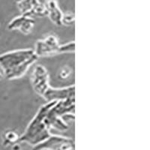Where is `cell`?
Here are the masks:
<instances>
[{
	"label": "cell",
	"instance_id": "cell-1",
	"mask_svg": "<svg viewBox=\"0 0 150 150\" xmlns=\"http://www.w3.org/2000/svg\"><path fill=\"white\" fill-rule=\"evenodd\" d=\"M37 59L33 50H16L0 55V66L8 80H16L22 77Z\"/></svg>",
	"mask_w": 150,
	"mask_h": 150
},
{
	"label": "cell",
	"instance_id": "cell-2",
	"mask_svg": "<svg viewBox=\"0 0 150 150\" xmlns=\"http://www.w3.org/2000/svg\"><path fill=\"white\" fill-rule=\"evenodd\" d=\"M56 102L48 101L47 104L41 106L35 116L29 123L23 134L20 136L19 143H26L33 146H35L51 135L50 128L46 123V116L48 111Z\"/></svg>",
	"mask_w": 150,
	"mask_h": 150
},
{
	"label": "cell",
	"instance_id": "cell-3",
	"mask_svg": "<svg viewBox=\"0 0 150 150\" xmlns=\"http://www.w3.org/2000/svg\"><path fill=\"white\" fill-rule=\"evenodd\" d=\"M73 139L59 135H50L42 143L33 146V150H74Z\"/></svg>",
	"mask_w": 150,
	"mask_h": 150
},
{
	"label": "cell",
	"instance_id": "cell-4",
	"mask_svg": "<svg viewBox=\"0 0 150 150\" xmlns=\"http://www.w3.org/2000/svg\"><path fill=\"white\" fill-rule=\"evenodd\" d=\"M21 15L33 17L47 15L45 0H15Z\"/></svg>",
	"mask_w": 150,
	"mask_h": 150
},
{
	"label": "cell",
	"instance_id": "cell-5",
	"mask_svg": "<svg viewBox=\"0 0 150 150\" xmlns=\"http://www.w3.org/2000/svg\"><path fill=\"white\" fill-rule=\"evenodd\" d=\"M60 44L58 38L53 35L47 36L45 39L38 40L35 44L34 53L37 57L59 54Z\"/></svg>",
	"mask_w": 150,
	"mask_h": 150
},
{
	"label": "cell",
	"instance_id": "cell-6",
	"mask_svg": "<svg viewBox=\"0 0 150 150\" xmlns=\"http://www.w3.org/2000/svg\"><path fill=\"white\" fill-rule=\"evenodd\" d=\"M32 86L38 96H44L50 87L49 74L44 65H38L32 73Z\"/></svg>",
	"mask_w": 150,
	"mask_h": 150
},
{
	"label": "cell",
	"instance_id": "cell-7",
	"mask_svg": "<svg viewBox=\"0 0 150 150\" xmlns=\"http://www.w3.org/2000/svg\"><path fill=\"white\" fill-rule=\"evenodd\" d=\"M43 98L47 101V102L63 101L68 98H75V87L74 85L64 88H53L50 86Z\"/></svg>",
	"mask_w": 150,
	"mask_h": 150
},
{
	"label": "cell",
	"instance_id": "cell-8",
	"mask_svg": "<svg viewBox=\"0 0 150 150\" xmlns=\"http://www.w3.org/2000/svg\"><path fill=\"white\" fill-rule=\"evenodd\" d=\"M35 26V21L33 17L21 15L15 17L8 25L10 30H19L23 34L28 35L32 32Z\"/></svg>",
	"mask_w": 150,
	"mask_h": 150
},
{
	"label": "cell",
	"instance_id": "cell-9",
	"mask_svg": "<svg viewBox=\"0 0 150 150\" xmlns=\"http://www.w3.org/2000/svg\"><path fill=\"white\" fill-rule=\"evenodd\" d=\"M74 110L75 98H71L63 101H56L49 112L54 116L62 118L67 114H74Z\"/></svg>",
	"mask_w": 150,
	"mask_h": 150
},
{
	"label": "cell",
	"instance_id": "cell-10",
	"mask_svg": "<svg viewBox=\"0 0 150 150\" xmlns=\"http://www.w3.org/2000/svg\"><path fill=\"white\" fill-rule=\"evenodd\" d=\"M47 15L56 26H61L62 19L63 13L59 7L58 3L56 0H48L46 1Z\"/></svg>",
	"mask_w": 150,
	"mask_h": 150
},
{
	"label": "cell",
	"instance_id": "cell-11",
	"mask_svg": "<svg viewBox=\"0 0 150 150\" xmlns=\"http://www.w3.org/2000/svg\"><path fill=\"white\" fill-rule=\"evenodd\" d=\"M20 135L12 130H7L2 134V143L5 146H14L19 143Z\"/></svg>",
	"mask_w": 150,
	"mask_h": 150
},
{
	"label": "cell",
	"instance_id": "cell-12",
	"mask_svg": "<svg viewBox=\"0 0 150 150\" xmlns=\"http://www.w3.org/2000/svg\"><path fill=\"white\" fill-rule=\"evenodd\" d=\"M75 22L74 14L71 12H67L63 14L62 19V25H65L66 26H73Z\"/></svg>",
	"mask_w": 150,
	"mask_h": 150
},
{
	"label": "cell",
	"instance_id": "cell-13",
	"mask_svg": "<svg viewBox=\"0 0 150 150\" xmlns=\"http://www.w3.org/2000/svg\"><path fill=\"white\" fill-rule=\"evenodd\" d=\"M75 52V42L71 41L65 44V45H60L59 47V54L60 53H74Z\"/></svg>",
	"mask_w": 150,
	"mask_h": 150
},
{
	"label": "cell",
	"instance_id": "cell-14",
	"mask_svg": "<svg viewBox=\"0 0 150 150\" xmlns=\"http://www.w3.org/2000/svg\"><path fill=\"white\" fill-rule=\"evenodd\" d=\"M71 73V69L70 68V67H64V68H62L61 71L59 73V77L61 80L66 79L70 76Z\"/></svg>",
	"mask_w": 150,
	"mask_h": 150
},
{
	"label": "cell",
	"instance_id": "cell-15",
	"mask_svg": "<svg viewBox=\"0 0 150 150\" xmlns=\"http://www.w3.org/2000/svg\"><path fill=\"white\" fill-rule=\"evenodd\" d=\"M2 78V73L0 72V80H1Z\"/></svg>",
	"mask_w": 150,
	"mask_h": 150
}]
</instances>
